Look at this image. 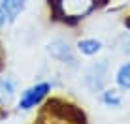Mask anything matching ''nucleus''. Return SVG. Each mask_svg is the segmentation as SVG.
<instances>
[{
    "mask_svg": "<svg viewBox=\"0 0 130 124\" xmlns=\"http://www.w3.org/2000/svg\"><path fill=\"white\" fill-rule=\"evenodd\" d=\"M74 49L77 53L79 58H96L102 51H104V42L100 38H94V36H83V38H77L74 42Z\"/></svg>",
    "mask_w": 130,
    "mask_h": 124,
    "instance_id": "nucleus-6",
    "label": "nucleus"
},
{
    "mask_svg": "<svg viewBox=\"0 0 130 124\" xmlns=\"http://www.w3.org/2000/svg\"><path fill=\"white\" fill-rule=\"evenodd\" d=\"M113 81H115V87L119 90H130V60L123 62L113 73Z\"/></svg>",
    "mask_w": 130,
    "mask_h": 124,
    "instance_id": "nucleus-9",
    "label": "nucleus"
},
{
    "mask_svg": "<svg viewBox=\"0 0 130 124\" xmlns=\"http://www.w3.org/2000/svg\"><path fill=\"white\" fill-rule=\"evenodd\" d=\"M0 8L8 15L10 25H11L25 13V10L28 8V0H0Z\"/></svg>",
    "mask_w": 130,
    "mask_h": 124,
    "instance_id": "nucleus-7",
    "label": "nucleus"
},
{
    "mask_svg": "<svg viewBox=\"0 0 130 124\" xmlns=\"http://www.w3.org/2000/svg\"><path fill=\"white\" fill-rule=\"evenodd\" d=\"M19 81L15 75L8 72H0V115L4 118L10 115L15 105V100L19 96Z\"/></svg>",
    "mask_w": 130,
    "mask_h": 124,
    "instance_id": "nucleus-5",
    "label": "nucleus"
},
{
    "mask_svg": "<svg viewBox=\"0 0 130 124\" xmlns=\"http://www.w3.org/2000/svg\"><path fill=\"white\" fill-rule=\"evenodd\" d=\"M98 100L109 109H119L123 105V90H119L117 87H106L104 90L98 92Z\"/></svg>",
    "mask_w": 130,
    "mask_h": 124,
    "instance_id": "nucleus-8",
    "label": "nucleus"
},
{
    "mask_svg": "<svg viewBox=\"0 0 130 124\" xmlns=\"http://www.w3.org/2000/svg\"><path fill=\"white\" fill-rule=\"evenodd\" d=\"M45 55L68 70H79V66H81L79 56L74 49V43H70L62 36H57L45 43Z\"/></svg>",
    "mask_w": 130,
    "mask_h": 124,
    "instance_id": "nucleus-3",
    "label": "nucleus"
},
{
    "mask_svg": "<svg viewBox=\"0 0 130 124\" xmlns=\"http://www.w3.org/2000/svg\"><path fill=\"white\" fill-rule=\"evenodd\" d=\"M2 118H4V117H2V115H0V120H2Z\"/></svg>",
    "mask_w": 130,
    "mask_h": 124,
    "instance_id": "nucleus-11",
    "label": "nucleus"
},
{
    "mask_svg": "<svg viewBox=\"0 0 130 124\" xmlns=\"http://www.w3.org/2000/svg\"><path fill=\"white\" fill-rule=\"evenodd\" d=\"M53 90H55V81H51V79H38V81L30 83L28 87L19 90L13 111L15 113L36 111L53 96Z\"/></svg>",
    "mask_w": 130,
    "mask_h": 124,
    "instance_id": "nucleus-2",
    "label": "nucleus"
},
{
    "mask_svg": "<svg viewBox=\"0 0 130 124\" xmlns=\"http://www.w3.org/2000/svg\"><path fill=\"white\" fill-rule=\"evenodd\" d=\"M49 19L62 26H77L106 6L107 0H45Z\"/></svg>",
    "mask_w": 130,
    "mask_h": 124,
    "instance_id": "nucleus-1",
    "label": "nucleus"
},
{
    "mask_svg": "<svg viewBox=\"0 0 130 124\" xmlns=\"http://www.w3.org/2000/svg\"><path fill=\"white\" fill-rule=\"evenodd\" d=\"M8 25H10V19H8V15L4 13V10L0 8V32H2V30L6 28Z\"/></svg>",
    "mask_w": 130,
    "mask_h": 124,
    "instance_id": "nucleus-10",
    "label": "nucleus"
},
{
    "mask_svg": "<svg viewBox=\"0 0 130 124\" xmlns=\"http://www.w3.org/2000/svg\"><path fill=\"white\" fill-rule=\"evenodd\" d=\"M107 77H109V64H107L106 58H100V60L91 62L85 68L81 81H83V87L89 92L98 94L100 90H104L107 87Z\"/></svg>",
    "mask_w": 130,
    "mask_h": 124,
    "instance_id": "nucleus-4",
    "label": "nucleus"
}]
</instances>
